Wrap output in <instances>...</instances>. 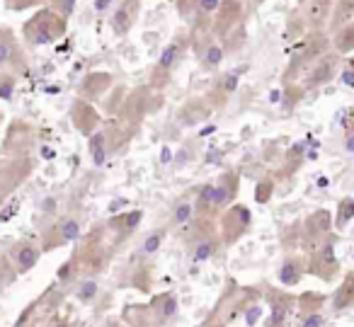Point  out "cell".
<instances>
[{"label":"cell","mask_w":354,"mask_h":327,"mask_svg":"<svg viewBox=\"0 0 354 327\" xmlns=\"http://www.w3.org/2000/svg\"><path fill=\"white\" fill-rule=\"evenodd\" d=\"M333 308L335 310H349L354 308V274H347L344 281L333 293Z\"/></svg>","instance_id":"7402d4cb"},{"label":"cell","mask_w":354,"mask_h":327,"mask_svg":"<svg viewBox=\"0 0 354 327\" xmlns=\"http://www.w3.org/2000/svg\"><path fill=\"white\" fill-rule=\"evenodd\" d=\"M352 218H354V199L352 196H344V199L337 201V211L333 216V223L337 230H344L352 223Z\"/></svg>","instance_id":"4316f807"},{"label":"cell","mask_w":354,"mask_h":327,"mask_svg":"<svg viewBox=\"0 0 354 327\" xmlns=\"http://www.w3.org/2000/svg\"><path fill=\"white\" fill-rule=\"evenodd\" d=\"M17 209H20V196H15V199H12V201H10V204H8V206H6V209L0 211V223H6V221L15 218Z\"/></svg>","instance_id":"60d3db41"},{"label":"cell","mask_w":354,"mask_h":327,"mask_svg":"<svg viewBox=\"0 0 354 327\" xmlns=\"http://www.w3.org/2000/svg\"><path fill=\"white\" fill-rule=\"evenodd\" d=\"M238 189H241V177H238V172L228 170L218 177L216 185H214V204H216L218 214L226 211L228 206H233V201H236V196H238Z\"/></svg>","instance_id":"5bb4252c"},{"label":"cell","mask_w":354,"mask_h":327,"mask_svg":"<svg viewBox=\"0 0 354 327\" xmlns=\"http://www.w3.org/2000/svg\"><path fill=\"white\" fill-rule=\"evenodd\" d=\"M333 15V0H306L301 6V25L306 32H325Z\"/></svg>","instance_id":"30bf717a"},{"label":"cell","mask_w":354,"mask_h":327,"mask_svg":"<svg viewBox=\"0 0 354 327\" xmlns=\"http://www.w3.org/2000/svg\"><path fill=\"white\" fill-rule=\"evenodd\" d=\"M0 68L25 71V54L10 27H0Z\"/></svg>","instance_id":"8fae6325"},{"label":"cell","mask_w":354,"mask_h":327,"mask_svg":"<svg viewBox=\"0 0 354 327\" xmlns=\"http://www.w3.org/2000/svg\"><path fill=\"white\" fill-rule=\"evenodd\" d=\"M39 3H44V0H6L8 10H15V12H22V10H27V8H35V6H39Z\"/></svg>","instance_id":"f35d334b"},{"label":"cell","mask_w":354,"mask_h":327,"mask_svg":"<svg viewBox=\"0 0 354 327\" xmlns=\"http://www.w3.org/2000/svg\"><path fill=\"white\" fill-rule=\"evenodd\" d=\"M39 257H41V247H37L32 243H15L10 247V252H8V259H10L15 274H27L30 269H35Z\"/></svg>","instance_id":"9a60e30c"},{"label":"cell","mask_w":354,"mask_h":327,"mask_svg":"<svg viewBox=\"0 0 354 327\" xmlns=\"http://www.w3.org/2000/svg\"><path fill=\"white\" fill-rule=\"evenodd\" d=\"M138 15H141V0H122L117 10L112 12V32L114 37H127L133 30Z\"/></svg>","instance_id":"4fadbf2b"},{"label":"cell","mask_w":354,"mask_h":327,"mask_svg":"<svg viewBox=\"0 0 354 327\" xmlns=\"http://www.w3.org/2000/svg\"><path fill=\"white\" fill-rule=\"evenodd\" d=\"M301 228H304V233H301V245L308 250H315L330 235V228H333V214H330L328 209L313 211V214L301 223Z\"/></svg>","instance_id":"ba28073f"},{"label":"cell","mask_w":354,"mask_h":327,"mask_svg":"<svg viewBox=\"0 0 354 327\" xmlns=\"http://www.w3.org/2000/svg\"><path fill=\"white\" fill-rule=\"evenodd\" d=\"M80 233H83V228H80V221L73 218V216H64V218H59L44 233L41 252H49V250H54V247H61V245L73 243V240L80 238Z\"/></svg>","instance_id":"9c48e42d"},{"label":"cell","mask_w":354,"mask_h":327,"mask_svg":"<svg viewBox=\"0 0 354 327\" xmlns=\"http://www.w3.org/2000/svg\"><path fill=\"white\" fill-rule=\"evenodd\" d=\"M335 247H337V238L330 233L318 247L310 250V259H308V264H306V272L323 279V281H333V277L339 274V262H337Z\"/></svg>","instance_id":"3957f363"},{"label":"cell","mask_w":354,"mask_h":327,"mask_svg":"<svg viewBox=\"0 0 354 327\" xmlns=\"http://www.w3.org/2000/svg\"><path fill=\"white\" fill-rule=\"evenodd\" d=\"M339 78H342V85H347V88H354V56L342 64Z\"/></svg>","instance_id":"74e56055"},{"label":"cell","mask_w":354,"mask_h":327,"mask_svg":"<svg viewBox=\"0 0 354 327\" xmlns=\"http://www.w3.org/2000/svg\"><path fill=\"white\" fill-rule=\"evenodd\" d=\"M197 216V211H194V201L192 199H183L177 201L175 211H172V221L170 225H177V228H183L185 223H189V221Z\"/></svg>","instance_id":"83f0119b"},{"label":"cell","mask_w":354,"mask_h":327,"mask_svg":"<svg viewBox=\"0 0 354 327\" xmlns=\"http://www.w3.org/2000/svg\"><path fill=\"white\" fill-rule=\"evenodd\" d=\"M221 235H218L216 225L209 230H204L202 235H197L194 240H189L187 243V250H189V259H192L194 264H202L207 262V259H212L214 254L218 252V247H221Z\"/></svg>","instance_id":"7c38bea8"},{"label":"cell","mask_w":354,"mask_h":327,"mask_svg":"<svg viewBox=\"0 0 354 327\" xmlns=\"http://www.w3.org/2000/svg\"><path fill=\"white\" fill-rule=\"evenodd\" d=\"M262 315V308L260 306H250L248 308V325H255L257 320H260Z\"/></svg>","instance_id":"b9f144b4"},{"label":"cell","mask_w":354,"mask_h":327,"mask_svg":"<svg viewBox=\"0 0 354 327\" xmlns=\"http://www.w3.org/2000/svg\"><path fill=\"white\" fill-rule=\"evenodd\" d=\"M141 221H143V211L133 209V211H127V214L112 216V218H109V225H112V228H117L122 235H131L133 230L141 225Z\"/></svg>","instance_id":"603a6c76"},{"label":"cell","mask_w":354,"mask_h":327,"mask_svg":"<svg viewBox=\"0 0 354 327\" xmlns=\"http://www.w3.org/2000/svg\"><path fill=\"white\" fill-rule=\"evenodd\" d=\"M88 148H90V156H93V162L95 165H102L107 160V153H109V141H107V133L104 131H95L88 141Z\"/></svg>","instance_id":"484cf974"},{"label":"cell","mask_w":354,"mask_h":327,"mask_svg":"<svg viewBox=\"0 0 354 327\" xmlns=\"http://www.w3.org/2000/svg\"><path fill=\"white\" fill-rule=\"evenodd\" d=\"M304 274H306V262H304V257L301 254H289V257L284 259V264L279 267V283L281 286H286V288H294L296 283L304 279Z\"/></svg>","instance_id":"d6986e66"},{"label":"cell","mask_w":354,"mask_h":327,"mask_svg":"<svg viewBox=\"0 0 354 327\" xmlns=\"http://www.w3.org/2000/svg\"><path fill=\"white\" fill-rule=\"evenodd\" d=\"M175 8H177V15L183 17L185 22H192L197 17L199 0H175Z\"/></svg>","instance_id":"4dcf8cb0"},{"label":"cell","mask_w":354,"mask_h":327,"mask_svg":"<svg viewBox=\"0 0 354 327\" xmlns=\"http://www.w3.org/2000/svg\"><path fill=\"white\" fill-rule=\"evenodd\" d=\"M75 264H78V257H75V254L68 259V262L61 264V267H59V281H61V283H68L71 279H73V274H75V272H73Z\"/></svg>","instance_id":"d590c367"},{"label":"cell","mask_w":354,"mask_h":327,"mask_svg":"<svg viewBox=\"0 0 354 327\" xmlns=\"http://www.w3.org/2000/svg\"><path fill=\"white\" fill-rule=\"evenodd\" d=\"M187 51H189V35L172 37V41L160 51L156 68H153V78H156V83H158V78H160V83H165V80L172 75V71L180 66V61L185 59Z\"/></svg>","instance_id":"52a82bcc"},{"label":"cell","mask_w":354,"mask_h":327,"mask_svg":"<svg viewBox=\"0 0 354 327\" xmlns=\"http://www.w3.org/2000/svg\"><path fill=\"white\" fill-rule=\"evenodd\" d=\"M238 83H241V80H238V73H236V71H228V73H223L221 78H218L216 88H218V93L223 95V100H228L233 93H236V90H238Z\"/></svg>","instance_id":"f546056e"},{"label":"cell","mask_w":354,"mask_h":327,"mask_svg":"<svg viewBox=\"0 0 354 327\" xmlns=\"http://www.w3.org/2000/svg\"><path fill=\"white\" fill-rule=\"evenodd\" d=\"M333 49V41H330V35L328 30L325 32H308L306 35V39L301 41V46L296 49V54L291 56L289 66H286L284 71V83L291 85V80H299V75L310 68V64H313L318 56H323L325 51Z\"/></svg>","instance_id":"7a4b0ae2"},{"label":"cell","mask_w":354,"mask_h":327,"mask_svg":"<svg viewBox=\"0 0 354 327\" xmlns=\"http://www.w3.org/2000/svg\"><path fill=\"white\" fill-rule=\"evenodd\" d=\"M272 191H274V182H272V180H262L260 185H257V189H255V201H260V204L270 201Z\"/></svg>","instance_id":"8d00e7d4"},{"label":"cell","mask_w":354,"mask_h":327,"mask_svg":"<svg viewBox=\"0 0 354 327\" xmlns=\"http://www.w3.org/2000/svg\"><path fill=\"white\" fill-rule=\"evenodd\" d=\"M330 41H333V51H337L339 56L352 54L354 51V20L347 22V25H342L337 32H333Z\"/></svg>","instance_id":"44dd1931"},{"label":"cell","mask_w":354,"mask_h":327,"mask_svg":"<svg viewBox=\"0 0 354 327\" xmlns=\"http://www.w3.org/2000/svg\"><path fill=\"white\" fill-rule=\"evenodd\" d=\"M66 32H68V20L51 8H41L22 25V39L32 46H46L59 41Z\"/></svg>","instance_id":"6da1fadb"},{"label":"cell","mask_w":354,"mask_h":327,"mask_svg":"<svg viewBox=\"0 0 354 327\" xmlns=\"http://www.w3.org/2000/svg\"><path fill=\"white\" fill-rule=\"evenodd\" d=\"M165 235H167V230L165 228H160V230H151V233L143 238V243H141V257H153V254L160 250V245H162V240H165Z\"/></svg>","instance_id":"f1b7e54d"},{"label":"cell","mask_w":354,"mask_h":327,"mask_svg":"<svg viewBox=\"0 0 354 327\" xmlns=\"http://www.w3.org/2000/svg\"><path fill=\"white\" fill-rule=\"evenodd\" d=\"M325 315L320 310H304L301 315V327H323Z\"/></svg>","instance_id":"e575fe53"},{"label":"cell","mask_w":354,"mask_h":327,"mask_svg":"<svg viewBox=\"0 0 354 327\" xmlns=\"http://www.w3.org/2000/svg\"><path fill=\"white\" fill-rule=\"evenodd\" d=\"M15 88H17L15 75L8 73V71H3V73H0V100H12Z\"/></svg>","instance_id":"d6a6232c"},{"label":"cell","mask_w":354,"mask_h":327,"mask_svg":"<svg viewBox=\"0 0 354 327\" xmlns=\"http://www.w3.org/2000/svg\"><path fill=\"white\" fill-rule=\"evenodd\" d=\"M75 6H78V0H46V8L59 12V15L66 17V20H71V15L75 12Z\"/></svg>","instance_id":"1f68e13d"},{"label":"cell","mask_w":354,"mask_h":327,"mask_svg":"<svg viewBox=\"0 0 354 327\" xmlns=\"http://www.w3.org/2000/svg\"><path fill=\"white\" fill-rule=\"evenodd\" d=\"M109 6H112V0H95V10H97L100 15H102V12L107 10Z\"/></svg>","instance_id":"7bdbcfd3"},{"label":"cell","mask_w":354,"mask_h":327,"mask_svg":"<svg viewBox=\"0 0 354 327\" xmlns=\"http://www.w3.org/2000/svg\"><path fill=\"white\" fill-rule=\"evenodd\" d=\"M296 306V298L286 291H274L270 293V325L267 327H284L286 320H289L291 310Z\"/></svg>","instance_id":"2e32d148"},{"label":"cell","mask_w":354,"mask_h":327,"mask_svg":"<svg viewBox=\"0 0 354 327\" xmlns=\"http://www.w3.org/2000/svg\"><path fill=\"white\" fill-rule=\"evenodd\" d=\"M243 17H245V6L243 0H221L212 17V32L218 41H226L231 35L243 30Z\"/></svg>","instance_id":"277c9868"},{"label":"cell","mask_w":354,"mask_h":327,"mask_svg":"<svg viewBox=\"0 0 354 327\" xmlns=\"http://www.w3.org/2000/svg\"><path fill=\"white\" fill-rule=\"evenodd\" d=\"M299 3H301V6H304V3H306V0H299Z\"/></svg>","instance_id":"bcb514c9"},{"label":"cell","mask_w":354,"mask_h":327,"mask_svg":"<svg viewBox=\"0 0 354 327\" xmlns=\"http://www.w3.org/2000/svg\"><path fill=\"white\" fill-rule=\"evenodd\" d=\"M0 124H3V114H0Z\"/></svg>","instance_id":"7dc6e473"},{"label":"cell","mask_w":354,"mask_h":327,"mask_svg":"<svg viewBox=\"0 0 354 327\" xmlns=\"http://www.w3.org/2000/svg\"><path fill=\"white\" fill-rule=\"evenodd\" d=\"M202 327H218V325H214V322L212 320H209V322H204V325Z\"/></svg>","instance_id":"ee69618b"},{"label":"cell","mask_w":354,"mask_h":327,"mask_svg":"<svg viewBox=\"0 0 354 327\" xmlns=\"http://www.w3.org/2000/svg\"><path fill=\"white\" fill-rule=\"evenodd\" d=\"M257 3H260V0H250V8H255V6H257Z\"/></svg>","instance_id":"f6af8a7d"},{"label":"cell","mask_w":354,"mask_h":327,"mask_svg":"<svg viewBox=\"0 0 354 327\" xmlns=\"http://www.w3.org/2000/svg\"><path fill=\"white\" fill-rule=\"evenodd\" d=\"M252 225V214L248 206L243 204H233L226 211H221V225H218V235H221V243L226 247L236 245L243 235L250 230Z\"/></svg>","instance_id":"5b68a950"},{"label":"cell","mask_w":354,"mask_h":327,"mask_svg":"<svg viewBox=\"0 0 354 327\" xmlns=\"http://www.w3.org/2000/svg\"><path fill=\"white\" fill-rule=\"evenodd\" d=\"M112 88V75L104 73V71H93V73H88L83 80H80V97L83 100H100L107 90Z\"/></svg>","instance_id":"ac0fdd59"},{"label":"cell","mask_w":354,"mask_h":327,"mask_svg":"<svg viewBox=\"0 0 354 327\" xmlns=\"http://www.w3.org/2000/svg\"><path fill=\"white\" fill-rule=\"evenodd\" d=\"M97 291H100V286H97V281H93V279H88V281H83L78 286V301H83V303H90L95 296H97Z\"/></svg>","instance_id":"836d02e7"},{"label":"cell","mask_w":354,"mask_h":327,"mask_svg":"<svg viewBox=\"0 0 354 327\" xmlns=\"http://www.w3.org/2000/svg\"><path fill=\"white\" fill-rule=\"evenodd\" d=\"M339 71H342V56L337 51H325L323 56L310 64V68L306 71V80H304V88L306 90H318L323 85L333 83V78H337Z\"/></svg>","instance_id":"8992f818"},{"label":"cell","mask_w":354,"mask_h":327,"mask_svg":"<svg viewBox=\"0 0 354 327\" xmlns=\"http://www.w3.org/2000/svg\"><path fill=\"white\" fill-rule=\"evenodd\" d=\"M153 308H156V320L158 322H167V320H172V317L177 315V308H180V303H177V298L172 296V293H162V296L153 298Z\"/></svg>","instance_id":"cb8c5ba5"},{"label":"cell","mask_w":354,"mask_h":327,"mask_svg":"<svg viewBox=\"0 0 354 327\" xmlns=\"http://www.w3.org/2000/svg\"><path fill=\"white\" fill-rule=\"evenodd\" d=\"M352 20H354V0H335L333 15H330V25H328L330 35Z\"/></svg>","instance_id":"ffe728a7"},{"label":"cell","mask_w":354,"mask_h":327,"mask_svg":"<svg viewBox=\"0 0 354 327\" xmlns=\"http://www.w3.org/2000/svg\"><path fill=\"white\" fill-rule=\"evenodd\" d=\"M226 59V49H223V44L218 39H214L212 44L207 46V49L199 54V61H202V68L207 71H216L218 66H221V61Z\"/></svg>","instance_id":"d4e9b609"},{"label":"cell","mask_w":354,"mask_h":327,"mask_svg":"<svg viewBox=\"0 0 354 327\" xmlns=\"http://www.w3.org/2000/svg\"><path fill=\"white\" fill-rule=\"evenodd\" d=\"M218 3H221V0H199L197 17H214V12H216Z\"/></svg>","instance_id":"ab89813d"},{"label":"cell","mask_w":354,"mask_h":327,"mask_svg":"<svg viewBox=\"0 0 354 327\" xmlns=\"http://www.w3.org/2000/svg\"><path fill=\"white\" fill-rule=\"evenodd\" d=\"M71 114H73V124H75V129H78L80 133H85V136H93V133L97 131L100 114H97V109L88 102V100L80 97L78 102L73 104V112H71Z\"/></svg>","instance_id":"e0dca14e"}]
</instances>
